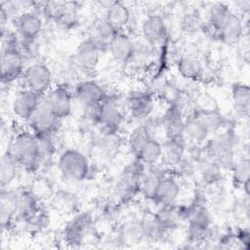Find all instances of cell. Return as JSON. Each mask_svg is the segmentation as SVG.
I'll return each mask as SVG.
<instances>
[{"label": "cell", "instance_id": "74e56055", "mask_svg": "<svg viewBox=\"0 0 250 250\" xmlns=\"http://www.w3.org/2000/svg\"><path fill=\"white\" fill-rule=\"evenodd\" d=\"M28 188L41 203L46 200H51L56 192L51 181L43 176L36 177Z\"/></svg>", "mask_w": 250, "mask_h": 250}, {"label": "cell", "instance_id": "44dd1931", "mask_svg": "<svg viewBox=\"0 0 250 250\" xmlns=\"http://www.w3.org/2000/svg\"><path fill=\"white\" fill-rule=\"evenodd\" d=\"M210 134L212 132L200 114L193 112L186 116L183 137L187 143L201 145L209 138Z\"/></svg>", "mask_w": 250, "mask_h": 250}, {"label": "cell", "instance_id": "f1b7e54d", "mask_svg": "<svg viewBox=\"0 0 250 250\" xmlns=\"http://www.w3.org/2000/svg\"><path fill=\"white\" fill-rule=\"evenodd\" d=\"M17 219L16 198L14 189L1 188L0 195V224L3 230L10 229Z\"/></svg>", "mask_w": 250, "mask_h": 250}, {"label": "cell", "instance_id": "f35d334b", "mask_svg": "<svg viewBox=\"0 0 250 250\" xmlns=\"http://www.w3.org/2000/svg\"><path fill=\"white\" fill-rule=\"evenodd\" d=\"M231 180L233 185L237 188H243L246 184L249 183L250 176V161L247 156L236 159L231 169Z\"/></svg>", "mask_w": 250, "mask_h": 250}, {"label": "cell", "instance_id": "7c38bea8", "mask_svg": "<svg viewBox=\"0 0 250 250\" xmlns=\"http://www.w3.org/2000/svg\"><path fill=\"white\" fill-rule=\"evenodd\" d=\"M25 59L19 51L1 50V82L10 85L21 81L27 65Z\"/></svg>", "mask_w": 250, "mask_h": 250}, {"label": "cell", "instance_id": "60d3db41", "mask_svg": "<svg viewBox=\"0 0 250 250\" xmlns=\"http://www.w3.org/2000/svg\"><path fill=\"white\" fill-rule=\"evenodd\" d=\"M182 26L187 33H196L202 30L203 21L196 13L189 12L185 15L182 21Z\"/></svg>", "mask_w": 250, "mask_h": 250}, {"label": "cell", "instance_id": "836d02e7", "mask_svg": "<svg viewBox=\"0 0 250 250\" xmlns=\"http://www.w3.org/2000/svg\"><path fill=\"white\" fill-rule=\"evenodd\" d=\"M20 165L15 158L6 150L0 160V186L1 188H7L16 180Z\"/></svg>", "mask_w": 250, "mask_h": 250}, {"label": "cell", "instance_id": "e0dca14e", "mask_svg": "<svg viewBox=\"0 0 250 250\" xmlns=\"http://www.w3.org/2000/svg\"><path fill=\"white\" fill-rule=\"evenodd\" d=\"M154 108V99L147 91H134L126 99L128 114L137 121H145L151 116Z\"/></svg>", "mask_w": 250, "mask_h": 250}, {"label": "cell", "instance_id": "ffe728a7", "mask_svg": "<svg viewBox=\"0 0 250 250\" xmlns=\"http://www.w3.org/2000/svg\"><path fill=\"white\" fill-rule=\"evenodd\" d=\"M142 37L149 44L156 47L165 42L168 29L164 19L160 15H149L142 22Z\"/></svg>", "mask_w": 250, "mask_h": 250}, {"label": "cell", "instance_id": "d6a6232c", "mask_svg": "<svg viewBox=\"0 0 250 250\" xmlns=\"http://www.w3.org/2000/svg\"><path fill=\"white\" fill-rule=\"evenodd\" d=\"M50 201L52 207L61 214H73L78 207L76 195L67 190H56Z\"/></svg>", "mask_w": 250, "mask_h": 250}, {"label": "cell", "instance_id": "277c9868", "mask_svg": "<svg viewBox=\"0 0 250 250\" xmlns=\"http://www.w3.org/2000/svg\"><path fill=\"white\" fill-rule=\"evenodd\" d=\"M184 221L187 222V232L191 242H202L209 237L212 220L208 209L200 201L184 206Z\"/></svg>", "mask_w": 250, "mask_h": 250}, {"label": "cell", "instance_id": "5b68a950", "mask_svg": "<svg viewBox=\"0 0 250 250\" xmlns=\"http://www.w3.org/2000/svg\"><path fill=\"white\" fill-rule=\"evenodd\" d=\"M236 138L231 131L220 133L206 146L203 151L222 170H230L234 164Z\"/></svg>", "mask_w": 250, "mask_h": 250}, {"label": "cell", "instance_id": "8fae6325", "mask_svg": "<svg viewBox=\"0 0 250 250\" xmlns=\"http://www.w3.org/2000/svg\"><path fill=\"white\" fill-rule=\"evenodd\" d=\"M72 92L74 100L89 110L99 105L107 97L104 86L92 79L79 81Z\"/></svg>", "mask_w": 250, "mask_h": 250}, {"label": "cell", "instance_id": "ab89813d", "mask_svg": "<svg viewBox=\"0 0 250 250\" xmlns=\"http://www.w3.org/2000/svg\"><path fill=\"white\" fill-rule=\"evenodd\" d=\"M37 138L39 143L40 164L42 168L53 160L57 152V141L55 140V135L37 136Z\"/></svg>", "mask_w": 250, "mask_h": 250}, {"label": "cell", "instance_id": "83f0119b", "mask_svg": "<svg viewBox=\"0 0 250 250\" xmlns=\"http://www.w3.org/2000/svg\"><path fill=\"white\" fill-rule=\"evenodd\" d=\"M146 240L140 220L127 221L117 230L115 242L125 247H132Z\"/></svg>", "mask_w": 250, "mask_h": 250}, {"label": "cell", "instance_id": "603a6c76", "mask_svg": "<svg viewBox=\"0 0 250 250\" xmlns=\"http://www.w3.org/2000/svg\"><path fill=\"white\" fill-rule=\"evenodd\" d=\"M107 51L115 62L119 63L130 62L134 59L135 41L126 32L119 31L112 38Z\"/></svg>", "mask_w": 250, "mask_h": 250}, {"label": "cell", "instance_id": "1f68e13d", "mask_svg": "<svg viewBox=\"0 0 250 250\" xmlns=\"http://www.w3.org/2000/svg\"><path fill=\"white\" fill-rule=\"evenodd\" d=\"M177 70L179 74L190 81L198 80L203 74V65L200 60L192 56H183L177 62Z\"/></svg>", "mask_w": 250, "mask_h": 250}, {"label": "cell", "instance_id": "f546056e", "mask_svg": "<svg viewBox=\"0 0 250 250\" xmlns=\"http://www.w3.org/2000/svg\"><path fill=\"white\" fill-rule=\"evenodd\" d=\"M139 220L146 240L149 242H159L164 239L167 231L161 225L156 212L146 211Z\"/></svg>", "mask_w": 250, "mask_h": 250}, {"label": "cell", "instance_id": "484cf974", "mask_svg": "<svg viewBox=\"0 0 250 250\" xmlns=\"http://www.w3.org/2000/svg\"><path fill=\"white\" fill-rule=\"evenodd\" d=\"M104 4V18L116 31H123L131 21L129 7L120 1H110Z\"/></svg>", "mask_w": 250, "mask_h": 250}, {"label": "cell", "instance_id": "8992f818", "mask_svg": "<svg viewBox=\"0 0 250 250\" xmlns=\"http://www.w3.org/2000/svg\"><path fill=\"white\" fill-rule=\"evenodd\" d=\"M57 164L62 176L72 182L85 181L91 173V164L88 157L75 148L62 150L58 156Z\"/></svg>", "mask_w": 250, "mask_h": 250}, {"label": "cell", "instance_id": "ac0fdd59", "mask_svg": "<svg viewBox=\"0 0 250 250\" xmlns=\"http://www.w3.org/2000/svg\"><path fill=\"white\" fill-rule=\"evenodd\" d=\"M187 142L184 138H166L162 142L160 162L164 168H177L185 160Z\"/></svg>", "mask_w": 250, "mask_h": 250}, {"label": "cell", "instance_id": "b9f144b4", "mask_svg": "<svg viewBox=\"0 0 250 250\" xmlns=\"http://www.w3.org/2000/svg\"><path fill=\"white\" fill-rule=\"evenodd\" d=\"M250 232L248 229L242 228L234 232V236L236 239V244H239L241 248L248 249L250 245Z\"/></svg>", "mask_w": 250, "mask_h": 250}, {"label": "cell", "instance_id": "8d00e7d4", "mask_svg": "<svg viewBox=\"0 0 250 250\" xmlns=\"http://www.w3.org/2000/svg\"><path fill=\"white\" fill-rule=\"evenodd\" d=\"M151 138L155 137L151 134L148 128L142 122L131 132L128 138V146L132 154L136 157L141 151V149Z\"/></svg>", "mask_w": 250, "mask_h": 250}, {"label": "cell", "instance_id": "d6986e66", "mask_svg": "<svg viewBox=\"0 0 250 250\" xmlns=\"http://www.w3.org/2000/svg\"><path fill=\"white\" fill-rule=\"evenodd\" d=\"M101 51L88 39L82 40L74 52V62L79 70L84 73H91L96 70L100 59Z\"/></svg>", "mask_w": 250, "mask_h": 250}, {"label": "cell", "instance_id": "4dcf8cb0", "mask_svg": "<svg viewBox=\"0 0 250 250\" xmlns=\"http://www.w3.org/2000/svg\"><path fill=\"white\" fill-rule=\"evenodd\" d=\"M230 99L238 115L247 118L250 109V88L244 82H235L230 88Z\"/></svg>", "mask_w": 250, "mask_h": 250}, {"label": "cell", "instance_id": "2e32d148", "mask_svg": "<svg viewBox=\"0 0 250 250\" xmlns=\"http://www.w3.org/2000/svg\"><path fill=\"white\" fill-rule=\"evenodd\" d=\"M181 194V186L178 180L169 174H163L157 182L149 198L158 207L176 204Z\"/></svg>", "mask_w": 250, "mask_h": 250}, {"label": "cell", "instance_id": "4316f807", "mask_svg": "<svg viewBox=\"0 0 250 250\" xmlns=\"http://www.w3.org/2000/svg\"><path fill=\"white\" fill-rule=\"evenodd\" d=\"M14 191L17 219L24 221L40 209L41 202L35 197L29 188H19L14 189Z\"/></svg>", "mask_w": 250, "mask_h": 250}, {"label": "cell", "instance_id": "52a82bcc", "mask_svg": "<svg viewBox=\"0 0 250 250\" xmlns=\"http://www.w3.org/2000/svg\"><path fill=\"white\" fill-rule=\"evenodd\" d=\"M41 13L52 19L59 26L72 29L79 22V4L73 1L40 3Z\"/></svg>", "mask_w": 250, "mask_h": 250}, {"label": "cell", "instance_id": "cb8c5ba5", "mask_svg": "<svg viewBox=\"0 0 250 250\" xmlns=\"http://www.w3.org/2000/svg\"><path fill=\"white\" fill-rule=\"evenodd\" d=\"M116 31L103 17L95 20L88 28L87 37L91 43H93L101 52L107 51L109 43L115 36Z\"/></svg>", "mask_w": 250, "mask_h": 250}, {"label": "cell", "instance_id": "ba28073f", "mask_svg": "<svg viewBox=\"0 0 250 250\" xmlns=\"http://www.w3.org/2000/svg\"><path fill=\"white\" fill-rule=\"evenodd\" d=\"M21 81L22 88L43 98L53 87V74L47 64L36 62L26 66Z\"/></svg>", "mask_w": 250, "mask_h": 250}, {"label": "cell", "instance_id": "3957f363", "mask_svg": "<svg viewBox=\"0 0 250 250\" xmlns=\"http://www.w3.org/2000/svg\"><path fill=\"white\" fill-rule=\"evenodd\" d=\"M90 116L105 135H115L125 121V115L115 99L106 97L99 105L89 110Z\"/></svg>", "mask_w": 250, "mask_h": 250}, {"label": "cell", "instance_id": "30bf717a", "mask_svg": "<svg viewBox=\"0 0 250 250\" xmlns=\"http://www.w3.org/2000/svg\"><path fill=\"white\" fill-rule=\"evenodd\" d=\"M73 92L65 85L53 86L43 97V103L62 120L70 115L73 107Z\"/></svg>", "mask_w": 250, "mask_h": 250}, {"label": "cell", "instance_id": "e575fe53", "mask_svg": "<svg viewBox=\"0 0 250 250\" xmlns=\"http://www.w3.org/2000/svg\"><path fill=\"white\" fill-rule=\"evenodd\" d=\"M162 153V143L157 138H151L141 149L135 159L141 161L145 165H156L160 162Z\"/></svg>", "mask_w": 250, "mask_h": 250}, {"label": "cell", "instance_id": "9c48e42d", "mask_svg": "<svg viewBox=\"0 0 250 250\" xmlns=\"http://www.w3.org/2000/svg\"><path fill=\"white\" fill-rule=\"evenodd\" d=\"M93 226L94 220L90 213L75 214L64 226L62 231L64 241L71 246H79L91 233Z\"/></svg>", "mask_w": 250, "mask_h": 250}, {"label": "cell", "instance_id": "7402d4cb", "mask_svg": "<svg viewBox=\"0 0 250 250\" xmlns=\"http://www.w3.org/2000/svg\"><path fill=\"white\" fill-rule=\"evenodd\" d=\"M244 31L245 25L243 19L238 14L231 11L219 30L218 40L226 45L233 46L241 41L244 36Z\"/></svg>", "mask_w": 250, "mask_h": 250}, {"label": "cell", "instance_id": "d590c367", "mask_svg": "<svg viewBox=\"0 0 250 250\" xmlns=\"http://www.w3.org/2000/svg\"><path fill=\"white\" fill-rule=\"evenodd\" d=\"M198 171L202 181L208 185H214L222 179V169L206 154L199 157Z\"/></svg>", "mask_w": 250, "mask_h": 250}, {"label": "cell", "instance_id": "6da1fadb", "mask_svg": "<svg viewBox=\"0 0 250 250\" xmlns=\"http://www.w3.org/2000/svg\"><path fill=\"white\" fill-rule=\"evenodd\" d=\"M7 151L15 158L21 170L35 173L41 169L38 138L28 128L15 134Z\"/></svg>", "mask_w": 250, "mask_h": 250}, {"label": "cell", "instance_id": "5bb4252c", "mask_svg": "<svg viewBox=\"0 0 250 250\" xmlns=\"http://www.w3.org/2000/svg\"><path fill=\"white\" fill-rule=\"evenodd\" d=\"M61 119L43 103L28 120V129L36 136L56 135Z\"/></svg>", "mask_w": 250, "mask_h": 250}, {"label": "cell", "instance_id": "d4e9b609", "mask_svg": "<svg viewBox=\"0 0 250 250\" xmlns=\"http://www.w3.org/2000/svg\"><path fill=\"white\" fill-rule=\"evenodd\" d=\"M185 120L186 115L180 106L176 103L171 104L160 117L161 127L166 138H184Z\"/></svg>", "mask_w": 250, "mask_h": 250}, {"label": "cell", "instance_id": "7a4b0ae2", "mask_svg": "<svg viewBox=\"0 0 250 250\" xmlns=\"http://www.w3.org/2000/svg\"><path fill=\"white\" fill-rule=\"evenodd\" d=\"M146 167V165L136 159L123 169L114 187V195L119 203H130L141 194L142 178Z\"/></svg>", "mask_w": 250, "mask_h": 250}, {"label": "cell", "instance_id": "4fadbf2b", "mask_svg": "<svg viewBox=\"0 0 250 250\" xmlns=\"http://www.w3.org/2000/svg\"><path fill=\"white\" fill-rule=\"evenodd\" d=\"M43 98L32 91L21 88L12 101V112L21 121L28 122L42 104Z\"/></svg>", "mask_w": 250, "mask_h": 250}, {"label": "cell", "instance_id": "9a60e30c", "mask_svg": "<svg viewBox=\"0 0 250 250\" xmlns=\"http://www.w3.org/2000/svg\"><path fill=\"white\" fill-rule=\"evenodd\" d=\"M15 30L22 40L37 41L43 29L42 16L35 11H23L14 20Z\"/></svg>", "mask_w": 250, "mask_h": 250}]
</instances>
